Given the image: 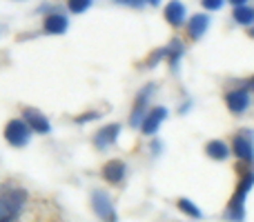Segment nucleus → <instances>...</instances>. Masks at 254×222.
<instances>
[{
	"instance_id": "b1692460",
	"label": "nucleus",
	"mask_w": 254,
	"mask_h": 222,
	"mask_svg": "<svg viewBox=\"0 0 254 222\" xmlns=\"http://www.w3.org/2000/svg\"><path fill=\"white\" fill-rule=\"evenodd\" d=\"M143 2H149V4H158L161 0H143Z\"/></svg>"
},
{
	"instance_id": "6ab92c4d",
	"label": "nucleus",
	"mask_w": 254,
	"mask_h": 222,
	"mask_svg": "<svg viewBox=\"0 0 254 222\" xmlns=\"http://www.w3.org/2000/svg\"><path fill=\"white\" fill-rule=\"evenodd\" d=\"M69 9L74 13H83V11H87L89 9V4H92V0H69Z\"/></svg>"
},
{
	"instance_id": "9b49d317",
	"label": "nucleus",
	"mask_w": 254,
	"mask_h": 222,
	"mask_svg": "<svg viewBox=\"0 0 254 222\" xmlns=\"http://www.w3.org/2000/svg\"><path fill=\"white\" fill-rule=\"evenodd\" d=\"M125 171H127V167H125L123 160H110V162H105V167H103V178H105L110 184H119V182H123Z\"/></svg>"
},
{
	"instance_id": "f3484780",
	"label": "nucleus",
	"mask_w": 254,
	"mask_h": 222,
	"mask_svg": "<svg viewBox=\"0 0 254 222\" xmlns=\"http://www.w3.org/2000/svg\"><path fill=\"white\" fill-rule=\"evenodd\" d=\"M179 209L183 211V214H188L190 218H203V214H201V209H198L196 205H194L192 200H188V198H181L179 200Z\"/></svg>"
},
{
	"instance_id": "423d86ee",
	"label": "nucleus",
	"mask_w": 254,
	"mask_h": 222,
	"mask_svg": "<svg viewBox=\"0 0 254 222\" xmlns=\"http://www.w3.org/2000/svg\"><path fill=\"white\" fill-rule=\"evenodd\" d=\"M154 91V85H147L143 91L136 96V102H134V109H131V118H129V125L131 127H143L145 122V116H147V102H149V96Z\"/></svg>"
},
{
	"instance_id": "a211bd4d",
	"label": "nucleus",
	"mask_w": 254,
	"mask_h": 222,
	"mask_svg": "<svg viewBox=\"0 0 254 222\" xmlns=\"http://www.w3.org/2000/svg\"><path fill=\"white\" fill-rule=\"evenodd\" d=\"M181 53H183V44H181V40H174V43H170V47L165 49V56H167V62L170 65H176L181 58Z\"/></svg>"
},
{
	"instance_id": "ddd939ff",
	"label": "nucleus",
	"mask_w": 254,
	"mask_h": 222,
	"mask_svg": "<svg viewBox=\"0 0 254 222\" xmlns=\"http://www.w3.org/2000/svg\"><path fill=\"white\" fill-rule=\"evenodd\" d=\"M165 20L170 22V25H174V27L183 25V20H185V7H183V2H179V0H172V2L165 7Z\"/></svg>"
},
{
	"instance_id": "39448f33",
	"label": "nucleus",
	"mask_w": 254,
	"mask_h": 222,
	"mask_svg": "<svg viewBox=\"0 0 254 222\" xmlns=\"http://www.w3.org/2000/svg\"><path fill=\"white\" fill-rule=\"evenodd\" d=\"M92 207L96 211V216L101 218L103 222H116V211H114V205H112L110 196L105 191H94L92 193Z\"/></svg>"
},
{
	"instance_id": "4be33fe9",
	"label": "nucleus",
	"mask_w": 254,
	"mask_h": 222,
	"mask_svg": "<svg viewBox=\"0 0 254 222\" xmlns=\"http://www.w3.org/2000/svg\"><path fill=\"white\" fill-rule=\"evenodd\" d=\"M121 2H129L131 7H140V4H143V0H121Z\"/></svg>"
},
{
	"instance_id": "f8f14e48",
	"label": "nucleus",
	"mask_w": 254,
	"mask_h": 222,
	"mask_svg": "<svg viewBox=\"0 0 254 222\" xmlns=\"http://www.w3.org/2000/svg\"><path fill=\"white\" fill-rule=\"evenodd\" d=\"M207 27H210V18L205 16V13H196V16L190 18L188 22V34L192 40H198L203 34L207 31Z\"/></svg>"
},
{
	"instance_id": "393cba45",
	"label": "nucleus",
	"mask_w": 254,
	"mask_h": 222,
	"mask_svg": "<svg viewBox=\"0 0 254 222\" xmlns=\"http://www.w3.org/2000/svg\"><path fill=\"white\" fill-rule=\"evenodd\" d=\"M250 87H254V78H252V80H250Z\"/></svg>"
},
{
	"instance_id": "dca6fc26",
	"label": "nucleus",
	"mask_w": 254,
	"mask_h": 222,
	"mask_svg": "<svg viewBox=\"0 0 254 222\" xmlns=\"http://www.w3.org/2000/svg\"><path fill=\"white\" fill-rule=\"evenodd\" d=\"M234 20L239 22V25H252L254 22V7H248V4H243V7H237L234 9Z\"/></svg>"
},
{
	"instance_id": "9d476101",
	"label": "nucleus",
	"mask_w": 254,
	"mask_h": 222,
	"mask_svg": "<svg viewBox=\"0 0 254 222\" xmlns=\"http://www.w3.org/2000/svg\"><path fill=\"white\" fill-rule=\"evenodd\" d=\"M167 116V109L165 107H154V109L147 111V116H145V122H143V133L145 135H154L158 131V127H161V122L165 120Z\"/></svg>"
},
{
	"instance_id": "412c9836",
	"label": "nucleus",
	"mask_w": 254,
	"mask_h": 222,
	"mask_svg": "<svg viewBox=\"0 0 254 222\" xmlns=\"http://www.w3.org/2000/svg\"><path fill=\"white\" fill-rule=\"evenodd\" d=\"M94 118H98L96 111H89V113H83V116L76 118V122H87V120H94Z\"/></svg>"
},
{
	"instance_id": "2eb2a0df",
	"label": "nucleus",
	"mask_w": 254,
	"mask_h": 222,
	"mask_svg": "<svg viewBox=\"0 0 254 222\" xmlns=\"http://www.w3.org/2000/svg\"><path fill=\"white\" fill-rule=\"evenodd\" d=\"M205 151H207V156L214 158V160H225V158L230 156V147L223 140H210V142L205 144Z\"/></svg>"
},
{
	"instance_id": "a878e982",
	"label": "nucleus",
	"mask_w": 254,
	"mask_h": 222,
	"mask_svg": "<svg viewBox=\"0 0 254 222\" xmlns=\"http://www.w3.org/2000/svg\"><path fill=\"white\" fill-rule=\"evenodd\" d=\"M250 34H252V38H254V27H252V31H250Z\"/></svg>"
},
{
	"instance_id": "20e7f679",
	"label": "nucleus",
	"mask_w": 254,
	"mask_h": 222,
	"mask_svg": "<svg viewBox=\"0 0 254 222\" xmlns=\"http://www.w3.org/2000/svg\"><path fill=\"white\" fill-rule=\"evenodd\" d=\"M29 125L25 120H9L4 127V140L11 147H25L29 142Z\"/></svg>"
},
{
	"instance_id": "6e6552de",
	"label": "nucleus",
	"mask_w": 254,
	"mask_h": 222,
	"mask_svg": "<svg viewBox=\"0 0 254 222\" xmlns=\"http://www.w3.org/2000/svg\"><path fill=\"white\" fill-rule=\"evenodd\" d=\"M225 102H228V109L232 113H243L250 107V93L246 89H234V91L225 93Z\"/></svg>"
},
{
	"instance_id": "f03ea898",
	"label": "nucleus",
	"mask_w": 254,
	"mask_h": 222,
	"mask_svg": "<svg viewBox=\"0 0 254 222\" xmlns=\"http://www.w3.org/2000/svg\"><path fill=\"white\" fill-rule=\"evenodd\" d=\"M27 191L16 184H0V211L16 218L27 205Z\"/></svg>"
},
{
	"instance_id": "5701e85b",
	"label": "nucleus",
	"mask_w": 254,
	"mask_h": 222,
	"mask_svg": "<svg viewBox=\"0 0 254 222\" xmlns=\"http://www.w3.org/2000/svg\"><path fill=\"white\" fill-rule=\"evenodd\" d=\"M230 4H234V7H243V4L248 2V0H228Z\"/></svg>"
},
{
	"instance_id": "f257e3e1",
	"label": "nucleus",
	"mask_w": 254,
	"mask_h": 222,
	"mask_svg": "<svg viewBox=\"0 0 254 222\" xmlns=\"http://www.w3.org/2000/svg\"><path fill=\"white\" fill-rule=\"evenodd\" d=\"M252 184H254V171L248 169L246 174L241 176V180H239V184H237V191L230 198V205H228V209H225V218L228 220H232V222L246 220V196L250 193Z\"/></svg>"
},
{
	"instance_id": "0eeeda50",
	"label": "nucleus",
	"mask_w": 254,
	"mask_h": 222,
	"mask_svg": "<svg viewBox=\"0 0 254 222\" xmlns=\"http://www.w3.org/2000/svg\"><path fill=\"white\" fill-rule=\"evenodd\" d=\"M119 133H121V125H116V122L105 125V127H101V131H96V135H94V144H96L98 149H107L116 142Z\"/></svg>"
},
{
	"instance_id": "aec40b11",
	"label": "nucleus",
	"mask_w": 254,
	"mask_h": 222,
	"mask_svg": "<svg viewBox=\"0 0 254 222\" xmlns=\"http://www.w3.org/2000/svg\"><path fill=\"white\" fill-rule=\"evenodd\" d=\"M201 4L205 9H212V11H214V9H221L223 7V0H201Z\"/></svg>"
},
{
	"instance_id": "7ed1b4c3",
	"label": "nucleus",
	"mask_w": 254,
	"mask_h": 222,
	"mask_svg": "<svg viewBox=\"0 0 254 222\" xmlns=\"http://www.w3.org/2000/svg\"><path fill=\"white\" fill-rule=\"evenodd\" d=\"M232 151L237 153V158L246 165H252L254 162V133L250 129H243L234 135L232 140Z\"/></svg>"
},
{
	"instance_id": "1a4fd4ad",
	"label": "nucleus",
	"mask_w": 254,
	"mask_h": 222,
	"mask_svg": "<svg viewBox=\"0 0 254 222\" xmlns=\"http://www.w3.org/2000/svg\"><path fill=\"white\" fill-rule=\"evenodd\" d=\"M22 116H25V122L29 125V129L36 131V133H49V131H52V125H49L47 116H43L38 109H25Z\"/></svg>"
},
{
	"instance_id": "4468645a",
	"label": "nucleus",
	"mask_w": 254,
	"mask_h": 222,
	"mask_svg": "<svg viewBox=\"0 0 254 222\" xmlns=\"http://www.w3.org/2000/svg\"><path fill=\"white\" fill-rule=\"evenodd\" d=\"M67 18L63 16V13H52V16H47L45 18V31L47 34H65L67 31Z\"/></svg>"
}]
</instances>
